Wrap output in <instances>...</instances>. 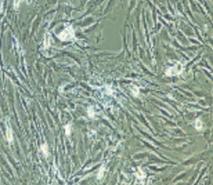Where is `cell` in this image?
<instances>
[{
    "label": "cell",
    "instance_id": "277c9868",
    "mask_svg": "<svg viewBox=\"0 0 213 185\" xmlns=\"http://www.w3.org/2000/svg\"><path fill=\"white\" fill-rule=\"evenodd\" d=\"M6 138L7 140L9 142H12L13 141V135L12 131L10 128H8L6 131Z\"/></svg>",
    "mask_w": 213,
    "mask_h": 185
},
{
    "label": "cell",
    "instance_id": "3957f363",
    "mask_svg": "<svg viewBox=\"0 0 213 185\" xmlns=\"http://www.w3.org/2000/svg\"><path fill=\"white\" fill-rule=\"evenodd\" d=\"M40 149L42 151V152L43 153L44 155H45L46 157H47L48 155V145L46 144H44L41 145L40 147Z\"/></svg>",
    "mask_w": 213,
    "mask_h": 185
},
{
    "label": "cell",
    "instance_id": "5b68a950",
    "mask_svg": "<svg viewBox=\"0 0 213 185\" xmlns=\"http://www.w3.org/2000/svg\"><path fill=\"white\" fill-rule=\"evenodd\" d=\"M195 123H196V128H197V130H201V128H202V122H201V121L199 119H197L196 122H195Z\"/></svg>",
    "mask_w": 213,
    "mask_h": 185
},
{
    "label": "cell",
    "instance_id": "7a4b0ae2",
    "mask_svg": "<svg viewBox=\"0 0 213 185\" xmlns=\"http://www.w3.org/2000/svg\"><path fill=\"white\" fill-rule=\"evenodd\" d=\"M183 71V66L182 64L178 62V64H177L175 66H172V67L170 68L167 71H166V74L169 75V76H172V75H179L181 74Z\"/></svg>",
    "mask_w": 213,
    "mask_h": 185
},
{
    "label": "cell",
    "instance_id": "6da1fadb",
    "mask_svg": "<svg viewBox=\"0 0 213 185\" xmlns=\"http://www.w3.org/2000/svg\"><path fill=\"white\" fill-rule=\"evenodd\" d=\"M58 37L62 41H68L72 39L74 37V31L72 26H70L66 28L62 32L58 35Z\"/></svg>",
    "mask_w": 213,
    "mask_h": 185
},
{
    "label": "cell",
    "instance_id": "8992f818",
    "mask_svg": "<svg viewBox=\"0 0 213 185\" xmlns=\"http://www.w3.org/2000/svg\"><path fill=\"white\" fill-rule=\"evenodd\" d=\"M71 126H70V124H68L66 126H65V129H66V135H70V134H71V127H70Z\"/></svg>",
    "mask_w": 213,
    "mask_h": 185
}]
</instances>
